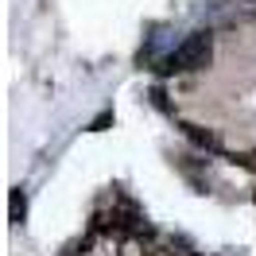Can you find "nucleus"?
<instances>
[{
  "label": "nucleus",
  "instance_id": "obj_4",
  "mask_svg": "<svg viewBox=\"0 0 256 256\" xmlns=\"http://www.w3.org/2000/svg\"><path fill=\"white\" fill-rule=\"evenodd\" d=\"M109 120H112V112H101V116H97V120H94V132H101V128L109 124Z\"/></svg>",
  "mask_w": 256,
  "mask_h": 256
},
{
  "label": "nucleus",
  "instance_id": "obj_2",
  "mask_svg": "<svg viewBox=\"0 0 256 256\" xmlns=\"http://www.w3.org/2000/svg\"><path fill=\"white\" fill-rule=\"evenodd\" d=\"M8 218H12V225H20L28 218V194H24V186H12V194H8Z\"/></svg>",
  "mask_w": 256,
  "mask_h": 256
},
{
  "label": "nucleus",
  "instance_id": "obj_1",
  "mask_svg": "<svg viewBox=\"0 0 256 256\" xmlns=\"http://www.w3.org/2000/svg\"><path fill=\"white\" fill-rule=\"evenodd\" d=\"M210 50H214V39L210 32H194L190 39H182L175 50H171V58L163 70H175V74H186V70H202L210 62Z\"/></svg>",
  "mask_w": 256,
  "mask_h": 256
},
{
  "label": "nucleus",
  "instance_id": "obj_3",
  "mask_svg": "<svg viewBox=\"0 0 256 256\" xmlns=\"http://www.w3.org/2000/svg\"><path fill=\"white\" fill-rule=\"evenodd\" d=\"M182 132H186V140H194V144H198V148H206V152H218V148H222L214 132H202L198 124H182Z\"/></svg>",
  "mask_w": 256,
  "mask_h": 256
}]
</instances>
